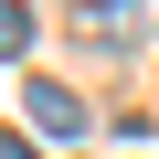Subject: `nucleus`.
<instances>
[{"instance_id": "f257e3e1", "label": "nucleus", "mask_w": 159, "mask_h": 159, "mask_svg": "<svg viewBox=\"0 0 159 159\" xmlns=\"http://www.w3.org/2000/svg\"><path fill=\"white\" fill-rule=\"evenodd\" d=\"M74 43H96V53L159 43V0H74Z\"/></svg>"}, {"instance_id": "f03ea898", "label": "nucleus", "mask_w": 159, "mask_h": 159, "mask_svg": "<svg viewBox=\"0 0 159 159\" xmlns=\"http://www.w3.org/2000/svg\"><path fill=\"white\" fill-rule=\"evenodd\" d=\"M21 117H32L43 138H85V127H96V117H85V96L53 85V74H32V85H21Z\"/></svg>"}, {"instance_id": "7ed1b4c3", "label": "nucleus", "mask_w": 159, "mask_h": 159, "mask_svg": "<svg viewBox=\"0 0 159 159\" xmlns=\"http://www.w3.org/2000/svg\"><path fill=\"white\" fill-rule=\"evenodd\" d=\"M0 53H32V11L21 0H0Z\"/></svg>"}, {"instance_id": "20e7f679", "label": "nucleus", "mask_w": 159, "mask_h": 159, "mask_svg": "<svg viewBox=\"0 0 159 159\" xmlns=\"http://www.w3.org/2000/svg\"><path fill=\"white\" fill-rule=\"evenodd\" d=\"M0 159H32V148H21V138H0Z\"/></svg>"}]
</instances>
